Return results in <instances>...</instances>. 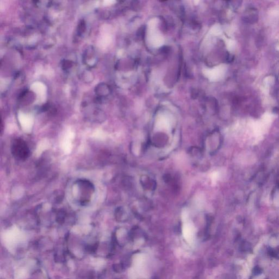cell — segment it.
I'll list each match as a JSON object with an SVG mask.
<instances>
[{"label":"cell","instance_id":"obj_3","mask_svg":"<svg viewBox=\"0 0 279 279\" xmlns=\"http://www.w3.org/2000/svg\"><path fill=\"white\" fill-rule=\"evenodd\" d=\"M95 93L96 96L100 98L107 96L110 93V87L105 83H99L96 86Z\"/></svg>","mask_w":279,"mask_h":279},{"label":"cell","instance_id":"obj_9","mask_svg":"<svg viewBox=\"0 0 279 279\" xmlns=\"http://www.w3.org/2000/svg\"><path fill=\"white\" fill-rule=\"evenodd\" d=\"M253 272H254V274H255V275H259V274H260L261 273L262 270L259 267H256V268H254Z\"/></svg>","mask_w":279,"mask_h":279},{"label":"cell","instance_id":"obj_6","mask_svg":"<svg viewBox=\"0 0 279 279\" xmlns=\"http://www.w3.org/2000/svg\"><path fill=\"white\" fill-rule=\"evenodd\" d=\"M93 78H94L93 75L90 71H85L82 74V79L84 80L85 82H87V83L92 81V80H93Z\"/></svg>","mask_w":279,"mask_h":279},{"label":"cell","instance_id":"obj_7","mask_svg":"<svg viewBox=\"0 0 279 279\" xmlns=\"http://www.w3.org/2000/svg\"><path fill=\"white\" fill-rule=\"evenodd\" d=\"M73 66V62L71 60H64L62 62V67L63 70H69Z\"/></svg>","mask_w":279,"mask_h":279},{"label":"cell","instance_id":"obj_5","mask_svg":"<svg viewBox=\"0 0 279 279\" xmlns=\"http://www.w3.org/2000/svg\"><path fill=\"white\" fill-rule=\"evenodd\" d=\"M86 30V23L84 20H81L79 21V24L77 28L78 35L81 36L84 34Z\"/></svg>","mask_w":279,"mask_h":279},{"label":"cell","instance_id":"obj_8","mask_svg":"<svg viewBox=\"0 0 279 279\" xmlns=\"http://www.w3.org/2000/svg\"><path fill=\"white\" fill-rule=\"evenodd\" d=\"M269 254L270 256L273 257L274 258H277L279 259V248L277 249L276 250H270L269 252Z\"/></svg>","mask_w":279,"mask_h":279},{"label":"cell","instance_id":"obj_2","mask_svg":"<svg viewBox=\"0 0 279 279\" xmlns=\"http://www.w3.org/2000/svg\"><path fill=\"white\" fill-rule=\"evenodd\" d=\"M82 60L84 64L89 67L93 68L96 66L98 62V56L95 49L92 46H89L85 50Z\"/></svg>","mask_w":279,"mask_h":279},{"label":"cell","instance_id":"obj_1","mask_svg":"<svg viewBox=\"0 0 279 279\" xmlns=\"http://www.w3.org/2000/svg\"><path fill=\"white\" fill-rule=\"evenodd\" d=\"M11 150L13 156L19 160H25L30 155V149L24 140L16 139L11 145Z\"/></svg>","mask_w":279,"mask_h":279},{"label":"cell","instance_id":"obj_4","mask_svg":"<svg viewBox=\"0 0 279 279\" xmlns=\"http://www.w3.org/2000/svg\"><path fill=\"white\" fill-rule=\"evenodd\" d=\"M34 96L32 92H31V91H26L24 92L23 93H21V95L20 96V100L22 103H31L32 102L34 101Z\"/></svg>","mask_w":279,"mask_h":279}]
</instances>
